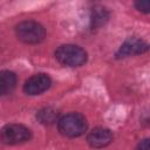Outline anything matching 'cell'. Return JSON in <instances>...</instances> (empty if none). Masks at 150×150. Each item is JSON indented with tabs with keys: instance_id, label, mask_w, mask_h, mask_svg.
I'll return each instance as SVG.
<instances>
[{
	"instance_id": "1",
	"label": "cell",
	"mask_w": 150,
	"mask_h": 150,
	"mask_svg": "<svg viewBox=\"0 0 150 150\" xmlns=\"http://www.w3.org/2000/svg\"><path fill=\"white\" fill-rule=\"evenodd\" d=\"M87 120L79 112H69L57 120V128L61 135L66 137H79L87 130Z\"/></svg>"
},
{
	"instance_id": "2",
	"label": "cell",
	"mask_w": 150,
	"mask_h": 150,
	"mask_svg": "<svg viewBox=\"0 0 150 150\" xmlns=\"http://www.w3.org/2000/svg\"><path fill=\"white\" fill-rule=\"evenodd\" d=\"M55 59L67 67H80L87 61V52L76 45H62L55 50Z\"/></svg>"
},
{
	"instance_id": "3",
	"label": "cell",
	"mask_w": 150,
	"mask_h": 150,
	"mask_svg": "<svg viewBox=\"0 0 150 150\" xmlns=\"http://www.w3.org/2000/svg\"><path fill=\"white\" fill-rule=\"evenodd\" d=\"M15 33L20 41L28 45L40 43L46 38V30L43 26L33 20L20 22L15 28Z\"/></svg>"
},
{
	"instance_id": "4",
	"label": "cell",
	"mask_w": 150,
	"mask_h": 150,
	"mask_svg": "<svg viewBox=\"0 0 150 150\" xmlns=\"http://www.w3.org/2000/svg\"><path fill=\"white\" fill-rule=\"evenodd\" d=\"M30 137L32 131L27 127L18 123L7 124L0 130V141L7 145H16L25 143L29 141Z\"/></svg>"
},
{
	"instance_id": "5",
	"label": "cell",
	"mask_w": 150,
	"mask_h": 150,
	"mask_svg": "<svg viewBox=\"0 0 150 150\" xmlns=\"http://www.w3.org/2000/svg\"><path fill=\"white\" fill-rule=\"evenodd\" d=\"M52 84V80L47 74L40 73L30 76L28 80H26L23 84V91L27 95H40L45 93L47 89H49Z\"/></svg>"
},
{
	"instance_id": "6",
	"label": "cell",
	"mask_w": 150,
	"mask_h": 150,
	"mask_svg": "<svg viewBox=\"0 0 150 150\" xmlns=\"http://www.w3.org/2000/svg\"><path fill=\"white\" fill-rule=\"evenodd\" d=\"M148 48L149 46L144 40L138 39V38H129L118 48L116 53V57L121 59V57H128L132 55L143 54L148 50Z\"/></svg>"
},
{
	"instance_id": "7",
	"label": "cell",
	"mask_w": 150,
	"mask_h": 150,
	"mask_svg": "<svg viewBox=\"0 0 150 150\" xmlns=\"http://www.w3.org/2000/svg\"><path fill=\"white\" fill-rule=\"evenodd\" d=\"M87 141L90 146L93 148H103L111 143L112 141V134L109 129L105 128H95L93 129L88 136Z\"/></svg>"
},
{
	"instance_id": "8",
	"label": "cell",
	"mask_w": 150,
	"mask_h": 150,
	"mask_svg": "<svg viewBox=\"0 0 150 150\" xmlns=\"http://www.w3.org/2000/svg\"><path fill=\"white\" fill-rule=\"evenodd\" d=\"M16 86V75L11 70L0 71V95L11 94Z\"/></svg>"
},
{
	"instance_id": "9",
	"label": "cell",
	"mask_w": 150,
	"mask_h": 150,
	"mask_svg": "<svg viewBox=\"0 0 150 150\" xmlns=\"http://www.w3.org/2000/svg\"><path fill=\"white\" fill-rule=\"evenodd\" d=\"M36 118L40 121V123L49 125V124H53V123L57 122L59 112H57V110H55L52 107H46V108H42L41 110L38 111Z\"/></svg>"
},
{
	"instance_id": "10",
	"label": "cell",
	"mask_w": 150,
	"mask_h": 150,
	"mask_svg": "<svg viewBox=\"0 0 150 150\" xmlns=\"http://www.w3.org/2000/svg\"><path fill=\"white\" fill-rule=\"evenodd\" d=\"M109 18V13L103 7H95L93 8L91 14V26L93 27H100L105 23V21Z\"/></svg>"
},
{
	"instance_id": "11",
	"label": "cell",
	"mask_w": 150,
	"mask_h": 150,
	"mask_svg": "<svg viewBox=\"0 0 150 150\" xmlns=\"http://www.w3.org/2000/svg\"><path fill=\"white\" fill-rule=\"evenodd\" d=\"M135 6L139 12L146 14L150 9V0H135Z\"/></svg>"
},
{
	"instance_id": "12",
	"label": "cell",
	"mask_w": 150,
	"mask_h": 150,
	"mask_svg": "<svg viewBox=\"0 0 150 150\" xmlns=\"http://www.w3.org/2000/svg\"><path fill=\"white\" fill-rule=\"evenodd\" d=\"M141 149H148L149 148V141L148 139H144L143 142H142V144L139 143V145H138Z\"/></svg>"
}]
</instances>
